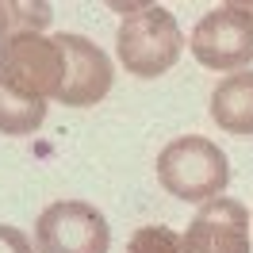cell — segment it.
<instances>
[{
  "instance_id": "10",
  "label": "cell",
  "mask_w": 253,
  "mask_h": 253,
  "mask_svg": "<svg viewBox=\"0 0 253 253\" xmlns=\"http://www.w3.org/2000/svg\"><path fill=\"white\" fill-rule=\"evenodd\" d=\"M50 16V4H0V42L16 35H42Z\"/></svg>"
},
{
  "instance_id": "3",
  "label": "cell",
  "mask_w": 253,
  "mask_h": 253,
  "mask_svg": "<svg viewBox=\"0 0 253 253\" xmlns=\"http://www.w3.org/2000/svg\"><path fill=\"white\" fill-rule=\"evenodd\" d=\"M0 84L27 100H58L65 84V54L54 35H16L0 42Z\"/></svg>"
},
{
  "instance_id": "5",
  "label": "cell",
  "mask_w": 253,
  "mask_h": 253,
  "mask_svg": "<svg viewBox=\"0 0 253 253\" xmlns=\"http://www.w3.org/2000/svg\"><path fill=\"white\" fill-rule=\"evenodd\" d=\"M108 219L84 200H58L35 219V253H108Z\"/></svg>"
},
{
  "instance_id": "4",
  "label": "cell",
  "mask_w": 253,
  "mask_h": 253,
  "mask_svg": "<svg viewBox=\"0 0 253 253\" xmlns=\"http://www.w3.org/2000/svg\"><path fill=\"white\" fill-rule=\"evenodd\" d=\"M192 58L204 69L242 73L253 62V8L246 4H222L207 12L188 39Z\"/></svg>"
},
{
  "instance_id": "7",
  "label": "cell",
  "mask_w": 253,
  "mask_h": 253,
  "mask_svg": "<svg viewBox=\"0 0 253 253\" xmlns=\"http://www.w3.org/2000/svg\"><path fill=\"white\" fill-rule=\"evenodd\" d=\"M180 238H184V253H253L250 211L242 200L230 196L204 204Z\"/></svg>"
},
{
  "instance_id": "2",
  "label": "cell",
  "mask_w": 253,
  "mask_h": 253,
  "mask_svg": "<svg viewBox=\"0 0 253 253\" xmlns=\"http://www.w3.org/2000/svg\"><path fill=\"white\" fill-rule=\"evenodd\" d=\"M158 180L184 204H211L230 184V161L211 138L184 134L158 154Z\"/></svg>"
},
{
  "instance_id": "6",
  "label": "cell",
  "mask_w": 253,
  "mask_h": 253,
  "mask_svg": "<svg viewBox=\"0 0 253 253\" xmlns=\"http://www.w3.org/2000/svg\"><path fill=\"white\" fill-rule=\"evenodd\" d=\"M54 39H58V46L65 54V84L58 92V104H65V108H92V104H100L111 92V84H115L111 58L84 35L62 31Z\"/></svg>"
},
{
  "instance_id": "1",
  "label": "cell",
  "mask_w": 253,
  "mask_h": 253,
  "mask_svg": "<svg viewBox=\"0 0 253 253\" xmlns=\"http://www.w3.org/2000/svg\"><path fill=\"white\" fill-rule=\"evenodd\" d=\"M123 12V23L115 31V58L123 62L126 73L134 77H161L169 73L180 54H184V31L161 4H126L115 8Z\"/></svg>"
},
{
  "instance_id": "9",
  "label": "cell",
  "mask_w": 253,
  "mask_h": 253,
  "mask_svg": "<svg viewBox=\"0 0 253 253\" xmlns=\"http://www.w3.org/2000/svg\"><path fill=\"white\" fill-rule=\"evenodd\" d=\"M46 123V100H27L0 84V134H35Z\"/></svg>"
},
{
  "instance_id": "11",
  "label": "cell",
  "mask_w": 253,
  "mask_h": 253,
  "mask_svg": "<svg viewBox=\"0 0 253 253\" xmlns=\"http://www.w3.org/2000/svg\"><path fill=\"white\" fill-rule=\"evenodd\" d=\"M126 253H184V238L169 226H138L126 242Z\"/></svg>"
},
{
  "instance_id": "12",
  "label": "cell",
  "mask_w": 253,
  "mask_h": 253,
  "mask_svg": "<svg viewBox=\"0 0 253 253\" xmlns=\"http://www.w3.org/2000/svg\"><path fill=\"white\" fill-rule=\"evenodd\" d=\"M0 253H35V246L27 242L23 230L8 226V222H0Z\"/></svg>"
},
{
  "instance_id": "8",
  "label": "cell",
  "mask_w": 253,
  "mask_h": 253,
  "mask_svg": "<svg viewBox=\"0 0 253 253\" xmlns=\"http://www.w3.org/2000/svg\"><path fill=\"white\" fill-rule=\"evenodd\" d=\"M211 119L230 134H253V69L219 81L211 92Z\"/></svg>"
}]
</instances>
